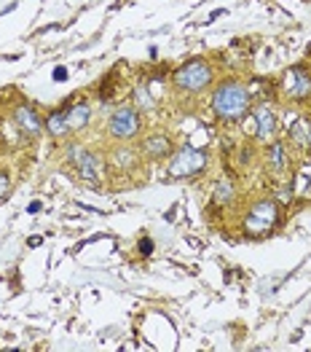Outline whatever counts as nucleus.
<instances>
[{
	"label": "nucleus",
	"mask_w": 311,
	"mask_h": 352,
	"mask_svg": "<svg viewBox=\"0 0 311 352\" xmlns=\"http://www.w3.org/2000/svg\"><path fill=\"white\" fill-rule=\"evenodd\" d=\"M212 111L226 121H236L250 111V91L236 84V81H228L220 84L212 94Z\"/></svg>",
	"instance_id": "nucleus-1"
},
{
	"label": "nucleus",
	"mask_w": 311,
	"mask_h": 352,
	"mask_svg": "<svg viewBox=\"0 0 311 352\" xmlns=\"http://www.w3.org/2000/svg\"><path fill=\"white\" fill-rule=\"evenodd\" d=\"M212 84V67L204 59H191L174 73V87L188 94H198Z\"/></svg>",
	"instance_id": "nucleus-2"
},
{
	"label": "nucleus",
	"mask_w": 311,
	"mask_h": 352,
	"mask_svg": "<svg viewBox=\"0 0 311 352\" xmlns=\"http://www.w3.org/2000/svg\"><path fill=\"white\" fill-rule=\"evenodd\" d=\"M279 221V207L271 199H260L250 207L247 218H244V232L250 236H263L268 234Z\"/></svg>",
	"instance_id": "nucleus-3"
},
{
	"label": "nucleus",
	"mask_w": 311,
	"mask_h": 352,
	"mask_svg": "<svg viewBox=\"0 0 311 352\" xmlns=\"http://www.w3.org/2000/svg\"><path fill=\"white\" fill-rule=\"evenodd\" d=\"M207 167V153L201 148L185 146L180 148L170 162V175L172 177H194Z\"/></svg>",
	"instance_id": "nucleus-4"
},
{
	"label": "nucleus",
	"mask_w": 311,
	"mask_h": 352,
	"mask_svg": "<svg viewBox=\"0 0 311 352\" xmlns=\"http://www.w3.org/2000/svg\"><path fill=\"white\" fill-rule=\"evenodd\" d=\"M108 132L118 138V140H129V138H135L137 132H140V113H137V108L135 105H124V108H118L111 121H108Z\"/></svg>",
	"instance_id": "nucleus-5"
},
{
	"label": "nucleus",
	"mask_w": 311,
	"mask_h": 352,
	"mask_svg": "<svg viewBox=\"0 0 311 352\" xmlns=\"http://www.w3.org/2000/svg\"><path fill=\"white\" fill-rule=\"evenodd\" d=\"M67 159L76 164V170H78V175L84 177L86 183H100V173H102V164H100V156L97 153H91V151H86L81 146H70L67 148Z\"/></svg>",
	"instance_id": "nucleus-6"
},
{
	"label": "nucleus",
	"mask_w": 311,
	"mask_h": 352,
	"mask_svg": "<svg viewBox=\"0 0 311 352\" xmlns=\"http://www.w3.org/2000/svg\"><path fill=\"white\" fill-rule=\"evenodd\" d=\"M282 89L290 100H306V97H311V73L306 67H298V65L290 67L284 76Z\"/></svg>",
	"instance_id": "nucleus-7"
},
{
	"label": "nucleus",
	"mask_w": 311,
	"mask_h": 352,
	"mask_svg": "<svg viewBox=\"0 0 311 352\" xmlns=\"http://www.w3.org/2000/svg\"><path fill=\"white\" fill-rule=\"evenodd\" d=\"M255 121H257V138L263 140V143H268L274 135H277V118L271 113V108L268 105H257L253 111Z\"/></svg>",
	"instance_id": "nucleus-8"
},
{
	"label": "nucleus",
	"mask_w": 311,
	"mask_h": 352,
	"mask_svg": "<svg viewBox=\"0 0 311 352\" xmlns=\"http://www.w3.org/2000/svg\"><path fill=\"white\" fill-rule=\"evenodd\" d=\"M142 151H145V156H150V159H167L172 156V140L167 135H148L145 140H142Z\"/></svg>",
	"instance_id": "nucleus-9"
},
{
	"label": "nucleus",
	"mask_w": 311,
	"mask_h": 352,
	"mask_svg": "<svg viewBox=\"0 0 311 352\" xmlns=\"http://www.w3.org/2000/svg\"><path fill=\"white\" fill-rule=\"evenodd\" d=\"M14 118H16V124H19V129L30 135V138H35V135H41V129H43V124H41V118L38 113L27 108V105H19L16 111H14Z\"/></svg>",
	"instance_id": "nucleus-10"
},
{
	"label": "nucleus",
	"mask_w": 311,
	"mask_h": 352,
	"mask_svg": "<svg viewBox=\"0 0 311 352\" xmlns=\"http://www.w3.org/2000/svg\"><path fill=\"white\" fill-rule=\"evenodd\" d=\"M65 118H67V129L70 132H81V129H86V124L91 121V108L86 102H78V105L65 111Z\"/></svg>",
	"instance_id": "nucleus-11"
},
{
	"label": "nucleus",
	"mask_w": 311,
	"mask_h": 352,
	"mask_svg": "<svg viewBox=\"0 0 311 352\" xmlns=\"http://www.w3.org/2000/svg\"><path fill=\"white\" fill-rule=\"evenodd\" d=\"M290 138H292L298 146L311 148V124H309V121H298V124H292Z\"/></svg>",
	"instance_id": "nucleus-12"
},
{
	"label": "nucleus",
	"mask_w": 311,
	"mask_h": 352,
	"mask_svg": "<svg viewBox=\"0 0 311 352\" xmlns=\"http://www.w3.org/2000/svg\"><path fill=\"white\" fill-rule=\"evenodd\" d=\"M268 162H271V170L277 173V175H282V173H287V153H284L282 146H271V151H268Z\"/></svg>",
	"instance_id": "nucleus-13"
},
{
	"label": "nucleus",
	"mask_w": 311,
	"mask_h": 352,
	"mask_svg": "<svg viewBox=\"0 0 311 352\" xmlns=\"http://www.w3.org/2000/svg\"><path fill=\"white\" fill-rule=\"evenodd\" d=\"M233 197H236V188H233V183L223 177L218 186H215V202L218 205H228V202H233Z\"/></svg>",
	"instance_id": "nucleus-14"
},
{
	"label": "nucleus",
	"mask_w": 311,
	"mask_h": 352,
	"mask_svg": "<svg viewBox=\"0 0 311 352\" xmlns=\"http://www.w3.org/2000/svg\"><path fill=\"white\" fill-rule=\"evenodd\" d=\"M46 129H49V135H65V132H70L67 129V118H65V111H57V113H51V116L46 118Z\"/></svg>",
	"instance_id": "nucleus-15"
},
{
	"label": "nucleus",
	"mask_w": 311,
	"mask_h": 352,
	"mask_svg": "<svg viewBox=\"0 0 311 352\" xmlns=\"http://www.w3.org/2000/svg\"><path fill=\"white\" fill-rule=\"evenodd\" d=\"M292 191L298 197H311V173H301L292 183Z\"/></svg>",
	"instance_id": "nucleus-16"
},
{
	"label": "nucleus",
	"mask_w": 311,
	"mask_h": 352,
	"mask_svg": "<svg viewBox=\"0 0 311 352\" xmlns=\"http://www.w3.org/2000/svg\"><path fill=\"white\" fill-rule=\"evenodd\" d=\"M292 194H295V191H292V186H284V188H279V191H277V197H274V199L287 205V202H292Z\"/></svg>",
	"instance_id": "nucleus-17"
},
{
	"label": "nucleus",
	"mask_w": 311,
	"mask_h": 352,
	"mask_svg": "<svg viewBox=\"0 0 311 352\" xmlns=\"http://www.w3.org/2000/svg\"><path fill=\"white\" fill-rule=\"evenodd\" d=\"M8 188H11V180L5 173H0V199H5L8 197Z\"/></svg>",
	"instance_id": "nucleus-18"
},
{
	"label": "nucleus",
	"mask_w": 311,
	"mask_h": 352,
	"mask_svg": "<svg viewBox=\"0 0 311 352\" xmlns=\"http://www.w3.org/2000/svg\"><path fill=\"white\" fill-rule=\"evenodd\" d=\"M150 250H153V242H150V239H142V242H140V253H142V256H150Z\"/></svg>",
	"instance_id": "nucleus-19"
},
{
	"label": "nucleus",
	"mask_w": 311,
	"mask_h": 352,
	"mask_svg": "<svg viewBox=\"0 0 311 352\" xmlns=\"http://www.w3.org/2000/svg\"><path fill=\"white\" fill-rule=\"evenodd\" d=\"M65 76H67V70H65V67H57V70H54V78H57V81H62Z\"/></svg>",
	"instance_id": "nucleus-20"
}]
</instances>
